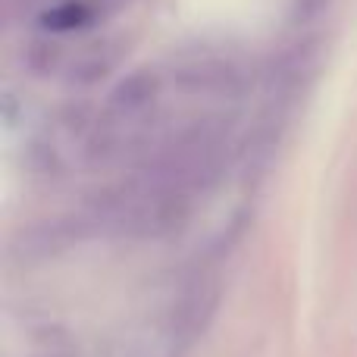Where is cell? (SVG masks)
Segmentation results:
<instances>
[{"label": "cell", "instance_id": "obj_2", "mask_svg": "<svg viewBox=\"0 0 357 357\" xmlns=\"http://www.w3.org/2000/svg\"><path fill=\"white\" fill-rule=\"evenodd\" d=\"M41 19H44V25H47V29L63 31V29L85 25L88 19H91V10H88V6H82V3H63V6H56V10L44 13Z\"/></svg>", "mask_w": 357, "mask_h": 357}, {"label": "cell", "instance_id": "obj_1", "mask_svg": "<svg viewBox=\"0 0 357 357\" xmlns=\"http://www.w3.org/2000/svg\"><path fill=\"white\" fill-rule=\"evenodd\" d=\"M216 298H220V285H216V276H210V273H197L191 282H185L178 304L173 307V320H169V339H173L176 348L188 345L191 339H197L204 333L207 320L213 317Z\"/></svg>", "mask_w": 357, "mask_h": 357}]
</instances>
